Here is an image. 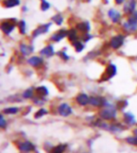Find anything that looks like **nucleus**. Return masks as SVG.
Wrapping results in <instances>:
<instances>
[{"label": "nucleus", "mask_w": 137, "mask_h": 153, "mask_svg": "<svg viewBox=\"0 0 137 153\" xmlns=\"http://www.w3.org/2000/svg\"><path fill=\"white\" fill-rule=\"evenodd\" d=\"M10 21H11V19L8 20V21H4L1 23V25H0V28H1L2 32L5 33L6 35H10V33L15 29L17 20L14 22H10Z\"/></svg>", "instance_id": "obj_1"}, {"label": "nucleus", "mask_w": 137, "mask_h": 153, "mask_svg": "<svg viewBox=\"0 0 137 153\" xmlns=\"http://www.w3.org/2000/svg\"><path fill=\"white\" fill-rule=\"evenodd\" d=\"M116 115V111L115 109L114 106L107 104V107H105L104 109L101 110V112L100 113V116L104 118V119H111L114 118Z\"/></svg>", "instance_id": "obj_2"}, {"label": "nucleus", "mask_w": 137, "mask_h": 153, "mask_svg": "<svg viewBox=\"0 0 137 153\" xmlns=\"http://www.w3.org/2000/svg\"><path fill=\"white\" fill-rule=\"evenodd\" d=\"M124 39H125V37H124L123 35H117V36L113 37L110 41L111 47H112L113 49L120 48L124 43Z\"/></svg>", "instance_id": "obj_3"}, {"label": "nucleus", "mask_w": 137, "mask_h": 153, "mask_svg": "<svg viewBox=\"0 0 137 153\" xmlns=\"http://www.w3.org/2000/svg\"><path fill=\"white\" fill-rule=\"evenodd\" d=\"M52 25V23H49V24H45V25H40L39 27H37L34 32L32 33V37L33 38H37L40 35H42V34H45V33H47L51 27Z\"/></svg>", "instance_id": "obj_4"}, {"label": "nucleus", "mask_w": 137, "mask_h": 153, "mask_svg": "<svg viewBox=\"0 0 137 153\" xmlns=\"http://www.w3.org/2000/svg\"><path fill=\"white\" fill-rule=\"evenodd\" d=\"M116 74V67L114 64H110L108 67L106 68V71L104 72V74L102 76V80H109L111 78H113Z\"/></svg>", "instance_id": "obj_5"}, {"label": "nucleus", "mask_w": 137, "mask_h": 153, "mask_svg": "<svg viewBox=\"0 0 137 153\" xmlns=\"http://www.w3.org/2000/svg\"><path fill=\"white\" fill-rule=\"evenodd\" d=\"M135 7H136V1L135 0H129V1L124 5L123 10L127 14H132L133 12L135 11Z\"/></svg>", "instance_id": "obj_6"}, {"label": "nucleus", "mask_w": 137, "mask_h": 153, "mask_svg": "<svg viewBox=\"0 0 137 153\" xmlns=\"http://www.w3.org/2000/svg\"><path fill=\"white\" fill-rule=\"evenodd\" d=\"M67 34H68V31L66 29H61V30L57 31V32L55 33V34L52 35L51 39L53 42H60L61 39H63L65 37H67Z\"/></svg>", "instance_id": "obj_7"}, {"label": "nucleus", "mask_w": 137, "mask_h": 153, "mask_svg": "<svg viewBox=\"0 0 137 153\" xmlns=\"http://www.w3.org/2000/svg\"><path fill=\"white\" fill-rule=\"evenodd\" d=\"M108 17L112 20L113 23H118L121 19V14L118 10L115 9H110L108 10Z\"/></svg>", "instance_id": "obj_8"}, {"label": "nucleus", "mask_w": 137, "mask_h": 153, "mask_svg": "<svg viewBox=\"0 0 137 153\" xmlns=\"http://www.w3.org/2000/svg\"><path fill=\"white\" fill-rule=\"evenodd\" d=\"M58 112H59V114L63 117H68L71 114V112H73V110H71V107L67 104V103H62L59 107H58Z\"/></svg>", "instance_id": "obj_9"}, {"label": "nucleus", "mask_w": 137, "mask_h": 153, "mask_svg": "<svg viewBox=\"0 0 137 153\" xmlns=\"http://www.w3.org/2000/svg\"><path fill=\"white\" fill-rule=\"evenodd\" d=\"M41 55L46 57H51L55 55V50L53 45H47L46 47H44L41 51Z\"/></svg>", "instance_id": "obj_10"}, {"label": "nucleus", "mask_w": 137, "mask_h": 153, "mask_svg": "<svg viewBox=\"0 0 137 153\" xmlns=\"http://www.w3.org/2000/svg\"><path fill=\"white\" fill-rule=\"evenodd\" d=\"M34 51V47L32 45H27L24 43H22L20 45V52L24 56H28L31 53H33Z\"/></svg>", "instance_id": "obj_11"}, {"label": "nucleus", "mask_w": 137, "mask_h": 153, "mask_svg": "<svg viewBox=\"0 0 137 153\" xmlns=\"http://www.w3.org/2000/svg\"><path fill=\"white\" fill-rule=\"evenodd\" d=\"M2 5L7 9H11L20 5V0H4Z\"/></svg>", "instance_id": "obj_12"}, {"label": "nucleus", "mask_w": 137, "mask_h": 153, "mask_svg": "<svg viewBox=\"0 0 137 153\" xmlns=\"http://www.w3.org/2000/svg\"><path fill=\"white\" fill-rule=\"evenodd\" d=\"M27 61L31 66H33V67H39V66L43 63V59L40 56H32Z\"/></svg>", "instance_id": "obj_13"}, {"label": "nucleus", "mask_w": 137, "mask_h": 153, "mask_svg": "<svg viewBox=\"0 0 137 153\" xmlns=\"http://www.w3.org/2000/svg\"><path fill=\"white\" fill-rule=\"evenodd\" d=\"M89 103L94 106H101L102 104H105L106 102L101 97H91L89 98Z\"/></svg>", "instance_id": "obj_14"}, {"label": "nucleus", "mask_w": 137, "mask_h": 153, "mask_svg": "<svg viewBox=\"0 0 137 153\" xmlns=\"http://www.w3.org/2000/svg\"><path fill=\"white\" fill-rule=\"evenodd\" d=\"M123 27L125 30H127L128 32H134L137 30V24L136 23H133V22H130L127 21L124 23L123 25Z\"/></svg>", "instance_id": "obj_15"}, {"label": "nucleus", "mask_w": 137, "mask_h": 153, "mask_svg": "<svg viewBox=\"0 0 137 153\" xmlns=\"http://www.w3.org/2000/svg\"><path fill=\"white\" fill-rule=\"evenodd\" d=\"M76 28H77V30H79L81 32L87 33L90 30V25L88 22H82L76 25Z\"/></svg>", "instance_id": "obj_16"}, {"label": "nucleus", "mask_w": 137, "mask_h": 153, "mask_svg": "<svg viewBox=\"0 0 137 153\" xmlns=\"http://www.w3.org/2000/svg\"><path fill=\"white\" fill-rule=\"evenodd\" d=\"M20 149L22 151H25V152H29V151H32L35 149V147L34 145L30 143V142H24L23 144L20 145Z\"/></svg>", "instance_id": "obj_17"}, {"label": "nucleus", "mask_w": 137, "mask_h": 153, "mask_svg": "<svg viewBox=\"0 0 137 153\" xmlns=\"http://www.w3.org/2000/svg\"><path fill=\"white\" fill-rule=\"evenodd\" d=\"M76 102L80 105H87V103H89V98L86 94H80L77 96Z\"/></svg>", "instance_id": "obj_18"}, {"label": "nucleus", "mask_w": 137, "mask_h": 153, "mask_svg": "<svg viewBox=\"0 0 137 153\" xmlns=\"http://www.w3.org/2000/svg\"><path fill=\"white\" fill-rule=\"evenodd\" d=\"M67 37L69 38V39L70 42H76L78 41V35H77V32L74 28H71L70 30H68V34H67Z\"/></svg>", "instance_id": "obj_19"}, {"label": "nucleus", "mask_w": 137, "mask_h": 153, "mask_svg": "<svg viewBox=\"0 0 137 153\" xmlns=\"http://www.w3.org/2000/svg\"><path fill=\"white\" fill-rule=\"evenodd\" d=\"M73 45V47L75 48V50H76L77 53H80V52H82L84 49V44L82 42H80V41L74 42Z\"/></svg>", "instance_id": "obj_20"}, {"label": "nucleus", "mask_w": 137, "mask_h": 153, "mask_svg": "<svg viewBox=\"0 0 137 153\" xmlns=\"http://www.w3.org/2000/svg\"><path fill=\"white\" fill-rule=\"evenodd\" d=\"M36 91L39 96H46L49 93L47 88H45V86H39V88L36 89Z\"/></svg>", "instance_id": "obj_21"}, {"label": "nucleus", "mask_w": 137, "mask_h": 153, "mask_svg": "<svg viewBox=\"0 0 137 153\" xmlns=\"http://www.w3.org/2000/svg\"><path fill=\"white\" fill-rule=\"evenodd\" d=\"M52 21H53L54 23H56L57 25H60L63 23V17L60 13H57V14H56L52 17Z\"/></svg>", "instance_id": "obj_22"}, {"label": "nucleus", "mask_w": 137, "mask_h": 153, "mask_svg": "<svg viewBox=\"0 0 137 153\" xmlns=\"http://www.w3.org/2000/svg\"><path fill=\"white\" fill-rule=\"evenodd\" d=\"M66 149V145H58L55 147L51 153H63Z\"/></svg>", "instance_id": "obj_23"}, {"label": "nucleus", "mask_w": 137, "mask_h": 153, "mask_svg": "<svg viewBox=\"0 0 137 153\" xmlns=\"http://www.w3.org/2000/svg\"><path fill=\"white\" fill-rule=\"evenodd\" d=\"M18 25H19V29H20V33L23 35H24L25 31H27V25H25V21L22 20V21H20L18 23Z\"/></svg>", "instance_id": "obj_24"}, {"label": "nucleus", "mask_w": 137, "mask_h": 153, "mask_svg": "<svg viewBox=\"0 0 137 153\" xmlns=\"http://www.w3.org/2000/svg\"><path fill=\"white\" fill-rule=\"evenodd\" d=\"M41 9L42 11H47L50 9V4L46 0H41Z\"/></svg>", "instance_id": "obj_25"}, {"label": "nucleus", "mask_w": 137, "mask_h": 153, "mask_svg": "<svg viewBox=\"0 0 137 153\" xmlns=\"http://www.w3.org/2000/svg\"><path fill=\"white\" fill-rule=\"evenodd\" d=\"M33 96V88H28L23 93V97L25 99H29Z\"/></svg>", "instance_id": "obj_26"}, {"label": "nucleus", "mask_w": 137, "mask_h": 153, "mask_svg": "<svg viewBox=\"0 0 137 153\" xmlns=\"http://www.w3.org/2000/svg\"><path fill=\"white\" fill-rule=\"evenodd\" d=\"M5 114H16L18 112V108L16 107H10V108H6L3 111Z\"/></svg>", "instance_id": "obj_27"}, {"label": "nucleus", "mask_w": 137, "mask_h": 153, "mask_svg": "<svg viewBox=\"0 0 137 153\" xmlns=\"http://www.w3.org/2000/svg\"><path fill=\"white\" fill-rule=\"evenodd\" d=\"M128 21L133 22V23H136L137 24V10H135L134 12H133L132 14L130 15Z\"/></svg>", "instance_id": "obj_28"}, {"label": "nucleus", "mask_w": 137, "mask_h": 153, "mask_svg": "<svg viewBox=\"0 0 137 153\" xmlns=\"http://www.w3.org/2000/svg\"><path fill=\"white\" fill-rule=\"evenodd\" d=\"M45 114H47V111L45 110V109H40L37 113H36V115H35V117L36 118H39V117H41L42 116H44Z\"/></svg>", "instance_id": "obj_29"}, {"label": "nucleus", "mask_w": 137, "mask_h": 153, "mask_svg": "<svg viewBox=\"0 0 137 153\" xmlns=\"http://www.w3.org/2000/svg\"><path fill=\"white\" fill-rule=\"evenodd\" d=\"M127 142L130 145L137 146V137H129L127 138Z\"/></svg>", "instance_id": "obj_30"}, {"label": "nucleus", "mask_w": 137, "mask_h": 153, "mask_svg": "<svg viewBox=\"0 0 137 153\" xmlns=\"http://www.w3.org/2000/svg\"><path fill=\"white\" fill-rule=\"evenodd\" d=\"M125 119H126V122H128V123H132L134 121L133 116L130 114H125Z\"/></svg>", "instance_id": "obj_31"}, {"label": "nucleus", "mask_w": 137, "mask_h": 153, "mask_svg": "<svg viewBox=\"0 0 137 153\" xmlns=\"http://www.w3.org/2000/svg\"><path fill=\"white\" fill-rule=\"evenodd\" d=\"M58 56H59L62 59H64V60H69V56L65 53L64 51H60V52H58Z\"/></svg>", "instance_id": "obj_32"}, {"label": "nucleus", "mask_w": 137, "mask_h": 153, "mask_svg": "<svg viewBox=\"0 0 137 153\" xmlns=\"http://www.w3.org/2000/svg\"><path fill=\"white\" fill-rule=\"evenodd\" d=\"M5 126H6V120L4 119L3 116H0V127L4 128Z\"/></svg>", "instance_id": "obj_33"}, {"label": "nucleus", "mask_w": 137, "mask_h": 153, "mask_svg": "<svg viewBox=\"0 0 137 153\" xmlns=\"http://www.w3.org/2000/svg\"><path fill=\"white\" fill-rule=\"evenodd\" d=\"M92 39V35L87 34V33L86 35H84V37H83V39H84V41L86 42H87L89 41V39Z\"/></svg>", "instance_id": "obj_34"}, {"label": "nucleus", "mask_w": 137, "mask_h": 153, "mask_svg": "<svg viewBox=\"0 0 137 153\" xmlns=\"http://www.w3.org/2000/svg\"><path fill=\"white\" fill-rule=\"evenodd\" d=\"M115 2L116 5H121L122 3L125 2V0H115Z\"/></svg>", "instance_id": "obj_35"}, {"label": "nucleus", "mask_w": 137, "mask_h": 153, "mask_svg": "<svg viewBox=\"0 0 137 153\" xmlns=\"http://www.w3.org/2000/svg\"><path fill=\"white\" fill-rule=\"evenodd\" d=\"M134 134L137 136V129H135V130H134Z\"/></svg>", "instance_id": "obj_36"}, {"label": "nucleus", "mask_w": 137, "mask_h": 153, "mask_svg": "<svg viewBox=\"0 0 137 153\" xmlns=\"http://www.w3.org/2000/svg\"><path fill=\"white\" fill-rule=\"evenodd\" d=\"M87 1H90V0H87Z\"/></svg>", "instance_id": "obj_37"}]
</instances>
